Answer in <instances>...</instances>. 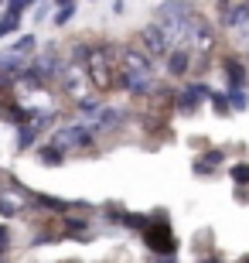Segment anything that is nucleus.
Listing matches in <instances>:
<instances>
[{
  "mask_svg": "<svg viewBox=\"0 0 249 263\" xmlns=\"http://www.w3.org/2000/svg\"><path fill=\"white\" fill-rule=\"evenodd\" d=\"M174 45H184V48L191 51V55H198V59H215V55L222 51V31L215 28L212 14L195 10L191 17L181 24V31H178Z\"/></svg>",
  "mask_w": 249,
  "mask_h": 263,
  "instance_id": "f257e3e1",
  "label": "nucleus"
},
{
  "mask_svg": "<svg viewBox=\"0 0 249 263\" xmlns=\"http://www.w3.org/2000/svg\"><path fill=\"white\" fill-rule=\"evenodd\" d=\"M116 59H120V45H113L106 38L92 41V51H89V62H86V79L96 96H106V92L116 89V72H120Z\"/></svg>",
  "mask_w": 249,
  "mask_h": 263,
  "instance_id": "f03ea898",
  "label": "nucleus"
},
{
  "mask_svg": "<svg viewBox=\"0 0 249 263\" xmlns=\"http://www.w3.org/2000/svg\"><path fill=\"white\" fill-rule=\"evenodd\" d=\"M45 140H48L51 147H58L65 157H99V140H96V134L89 130V123H82V120L58 123Z\"/></svg>",
  "mask_w": 249,
  "mask_h": 263,
  "instance_id": "7ed1b4c3",
  "label": "nucleus"
},
{
  "mask_svg": "<svg viewBox=\"0 0 249 263\" xmlns=\"http://www.w3.org/2000/svg\"><path fill=\"white\" fill-rule=\"evenodd\" d=\"M150 212V226H147V233L140 236V243L150 256H178L181 253V239L174 233V222H171V212L164 209V205H154L147 209Z\"/></svg>",
  "mask_w": 249,
  "mask_h": 263,
  "instance_id": "20e7f679",
  "label": "nucleus"
},
{
  "mask_svg": "<svg viewBox=\"0 0 249 263\" xmlns=\"http://www.w3.org/2000/svg\"><path fill=\"white\" fill-rule=\"evenodd\" d=\"M82 123H89V130L96 134V140H120L126 130H133V106L103 103V106L89 120H82Z\"/></svg>",
  "mask_w": 249,
  "mask_h": 263,
  "instance_id": "39448f33",
  "label": "nucleus"
},
{
  "mask_svg": "<svg viewBox=\"0 0 249 263\" xmlns=\"http://www.w3.org/2000/svg\"><path fill=\"white\" fill-rule=\"evenodd\" d=\"M212 82L208 79H188L178 86V103H174V117L178 120H195L201 109L208 106Z\"/></svg>",
  "mask_w": 249,
  "mask_h": 263,
  "instance_id": "423d86ee",
  "label": "nucleus"
},
{
  "mask_svg": "<svg viewBox=\"0 0 249 263\" xmlns=\"http://www.w3.org/2000/svg\"><path fill=\"white\" fill-rule=\"evenodd\" d=\"M215 72H219L222 89H249V65L242 59V51L236 48H222L215 55Z\"/></svg>",
  "mask_w": 249,
  "mask_h": 263,
  "instance_id": "0eeeda50",
  "label": "nucleus"
},
{
  "mask_svg": "<svg viewBox=\"0 0 249 263\" xmlns=\"http://www.w3.org/2000/svg\"><path fill=\"white\" fill-rule=\"evenodd\" d=\"M133 41H137V48L144 51V55H150V59L157 62V65H161L164 55H167V51L174 48V38L161 28V24H157V21H147L144 28H140V31L133 34Z\"/></svg>",
  "mask_w": 249,
  "mask_h": 263,
  "instance_id": "6e6552de",
  "label": "nucleus"
},
{
  "mask_svg": "<svg viewBox=\"0 0 249 263\" xmlns=\"http://www.w3.org/2000/svg\"><path fill=\"white\" fill-rule=\"evenodd\" d=\"M195 10H198V7H195L191 0H161V4L154 7V17H150V21H157V24H161V28L171 34V38H178L181 24L191 17Z\"/></svg>",
  "mask_w": 249,
  "mask_h": 263,
  "instance_id": "1a4fd4ad",
  "label": "nucleus"
},
{
  "mask_svg": "<svg viewBox=\"0 0 249 263\" xmlns=\"http://www.w3.org/2000/svg\"><path fill=\"white\" fill-rule=\"evenodd\" d=\"M58 226H62V236H65V243H96V239H99L96 215L65 212L62 219H58Z\"/></svg>",
  "mask_w": 249,
  "mask_h": 263,
  "instance_id": "9d476101",
  "label": "nucleus"
},
{
  "mask_svg": "<svg viewBox=\"0 0 249 263\" xmlns=\"http://www.w3.org/2000/svg\"><path fill=\"white\" fill-rule=\"evenodd\" d=\"M161 76L167 79V82H178V86L188 82V79H191V51L184 48V45H174L161 62Z\"/></svg>",
  "mask_w": 249,
  "mask_h": 263,
  "instance_id": "9b49d317",
  "label": "nucleus"
},
{
  "mask_svg": "<svg viewBox=\"0 0 249 263\" xmlns=\"http://www.w3.org/2000/svg\"><path fill=\"white\" fill-rule=\"evenodd\" d=\"M126 209L120 198H109V202H103L96 209V222H99V229H123V219H126Z\"/></svg>",
  "mask_w": 249,
  "mask_h": 263,
  "instance_id": "f8f14e48",
  "label": "nucleus"
},
{
  "mask_svg": "<svg viewBox=\"0 0 249 263\" xmlns=\"http://www.w3.org/2000/svg\"><path fill=\"white\" fill-rule=\"evenodd\" d=\"M45 137H41V130L34 127V123H24V127H14V154L17 157H24V154H31L34 147L41 144Z\"/></svg>",
  "mask_w": 249,
  "mask_h": 263,
  "instance_id": "ddd939ff",
  "label": "nucleus"
},
{
  "mask_svg": "<svg viewBox=\"0 0 249 263\" xmlns=\"http://www.w3.org/2000/svg\"><path fill=\"white\" fill-rule=\"evenodd\" d=\"M89 51H92V41H86V38H72L65 48H62V59H65L72 68H82V72H86Z\"/></svg>",
  "mask_w": 249,
  "mask_h": 263,
  "instance_id": "4468645a",
  "label": "nucleus"
},
{
  "mask_svg": "<svg viewBox=\"0 0 249 263\" xmlns=\"http://www.w3.org/2000/svg\"><path fill=\"white\" fill-rule=\"evenodd\" d=\"M4 51H10V55H21V59H34L41 51V41L34 31H21V34H14V41H10Z\"/></svg>",
  "mask_w": 249,
  "mask_h": 263,
  "instance_id": "2eb2a0df",
  "label": "nucleus"
},
{
  "mask_svg": "<svg viewBox=\"0 0 249 263\" xmlns=\"http://www.w3.org/2000/svg\"><path fill=\"white\" fill-rule=\"evenodd\" d=\"M31 154H34V161H38L41 167H62L68 161L65 154H62V151H58V147H51L48 140H41L38 147H34V151H31Z\"/></svg>",
  "mask_w": 249,
  "mask_h": 263,
  "instance_id": "dca6fc26",
  "label": "nucleus"
},
{
  "mask_svg": "<svg viewBox=\"0 0 249 263\" xmlns=\"http://www.w3.org/2000/svg\"><path fill=\"white\" fill-rule=\"evenodd\" d=\"M188 246H191V256H205V253H212V250H219V246H215V233H212L208 226L198 229V233L188 239Z\"/></svg>",
  "mask_w": 249,
  "mask_h": 263,
  "instance_id": "f3484780",
  "label": "nucleus"
},
{
  "mask_svg": "<svg viewBox=\"0 0 249 263\" xmlns=\"http://www.w3.org/2000/svg\"><path fill=\"white\" fill-rule=\"evenodd\" d=\"M208 109H212L219 120H229V117H232L229 96H225V89H222V86H212V92H208Z\"/></svg>",
  "mask_w": 249,
  "mask_h": 263,
  "instance_id": "a211bd4d",
  "label": "nucleus"
},
{
  "mask_svg": "<svg viewBox=\"0 0 249 263\" xmlns=\"http://www.w3.org/2000/svg\"><path fill=\"white\" fill-rule=\"evenodd\" d=\"M147 226H150V212H133V209H130L126 219H123V233H130V236L140 239V236L147 233Z\"/></svg>",
  "mask_w": 249,
  "mask_h": 263,
  "instance_id": "6ab92c4d",
  "label": "nucleus"
},
{
  "mask_svg": "<svg viewBox=\"0 0 249 263\" xmlns=\"http://www.w3.org/2000/svg\"><path fill=\"white\" fill-rule=\"evenodd\" d=\"M191 175L198 178V181H215V178H222L225 171H222V167H215V164H208L201 154H195L191 157Z\"/></svg>",
  "mask_w": 249,
  "mask_h": 263,
  "instance_id": "aec40b11",
  "label": "nucleus"
},
{
  "mask_svg": "<svg viewBox=\"0 0 249 263\" xmlns=\"http://www.w3.org/2000/svg\"><path fill=\"white\" fill-rule=\"evenodd\" d=\"M225 175H229L232 185H242L249 188V157H239V161H229V167H225Z\"/></svg>",
  "mask_w": 249,
  "mask_h": 263,
  "instance_id": "412c9836",
  "label": "nucleus"
},
{
  "mask_svg": "<svg viewBox=\"0 0 249 263\" xmlns=\"http://www.w3.org/2000/svg\"><path fill=\"white\" fill-rule=\"evenodd\" d=\"M24 28V17L21 14H10V10H0V38H14Z\"/></svg>",
  "mask_w": 249,
  "mask_h": 263,
  "instance_id": "4be33fe9",
  "label": "nucleus"
},
{
  "mask_svg": "<svg viewBox=\"0 0 249 263\" xmlns=\"http://www.w3.org/2000/svg\"><path fill=\"white\" fill-rule=\"evenodd\" d=\"M225 96H229V106H232V117L236 113H246L249 109V89H225Z\"/></svg>",
  "mask_w": 249,
  "mask_h": 263,
  "instance_id": "5701e85b",
  "label": "nucleus"
},
{
  "mask_svg": "<svg viewBox=\"0 0 249 263\" xmlns=\"http://www.w3.org/2000/svg\"><path fill=\"white\" fill-rule=\"evenodd\" d=\"M75 10H79V4H68V7H55V14H51V28H65V24H72Z\"/></svg>",
  "mask_w": 249,
  "mask_h": 263,
  "instance_id": "b1692460",
  "label": "nucleus"
},
{
  "mask_svg": "<svg viewBox=\"0 0 249 263\" xmlns=\"http://www.w3.org/2000/svg\"><path fill=\"white\" fill-rule=\"evenodd\" d=\"M38 4H41V0H7V4H4V10H10V14H21V17H24V14H28V10H34Z\"/></svg>",
  "mask_w": 249,
  "mask_h": 263,
  "instance_id": "393cba45",
  "label": "nucleus"
},
{
  "mask_svg": "<svg viewBox=\"0 0 249 263\" xmlns=\"http://www.w3.org/2000/svg\"><path fill=\"white\" fill-rule=\"evenodd\" d=\"M48 10H55V7H51V4H38V7L31 10V21H34V24H45V21H51Z\"/></svg>",
  "mask_w": 249,
  "mask_h": 263,
  "instance_id": "a878e982",
  "label": "nucleus"
},
{
  "mask_svg": "<svg viewBox=\"0 0 249 263\" xmlns=\"http://www.w3.org/2000/svg\"><path fill=\"white\" fill-rule=\"evenodd\" d=\"M191 263H229V260L222 256V250H212V253H205V256H195Z\"/></svg>",
  "mask_w": 249,
  "mask_h": 263,
  "instance_id": "bb28decb",
  "label": "nucleus"
},
{
  "mask_svg": "<svg viewBox=\"0 0 249 263\" xmlns=\"http://www.w3.org/2000/svg\"><path fill=\"white\" fill-rule=\"evenodd\" d=\"M232 202H236V205H249V188L232 185Z\"/></svg>",
  "mask_w": 249,
  "mask_h": 263,
  "instance_id": "cd10ccee",
  "label": "nucleus"
},
{
  "mask_svg": "<svg viewBox=\"0 0 249 263\" xmlns=\"http://www.w3.org/2000/svg\"><path fill=\"white\" fill-rule=\"evenodd\" d=\"M188 144H191V147H195V154H198V151H205V147H212V140H208V137H191Z\"/></svg>",
  "mask_w": 249,
  "mask_h": 263,
  "instance_id": "c85d7f7f",
  "label": "nucleus"
},
{
  "mask_svg": "<svg viewBox=\"0 0 249 263\" xmlns=\"http://www.w3.org/2000/svg\"><path fill=\"white\" fill-rule=\"evenodd\" d=\"M113 14L120 17V14H126V7H123V0H113Z\"/></svg>",
  "mask_w": 249,
  "mask_h": 263,
  "instance_id": "c756f323",
  "label": "nucleus"
},
{
  "mask_svg": "<svg viewBox=\"0 0 249 263\" xmlns=\"http://www.w3.org/2000/svg\"><path fill=\"white\" fill-rule=\"evenodd\" d=\"M68 4H79V0H51V7H68Z\"/></svg>",
  "mask_w": 249,
  "mask_h": 263,
  "instance_id": "7c9ffc66",
  "label": "nucleus"
},
{
  "mask_svg": "<svg viewBox=\"0 0 249 263\" xmlns=\"http://www.w3.org/2000/svg\"><path fill=\"white\" fill-rule=\"evenodd\" d=\"M232 263H249V253H242V256H239V260H232Z\"/></svg>",
  "mask_w": 249,
  "mask_h": 263,
  "instance_id": "2f4dec72",
  "label": "nucleus"
},
{
  "mask_svg": "<svg viewBox=\"0 0 249 263\" xmlns=\"http://www.w3.org/2000/svg\"><path fill=\"white\" fill-rule=\"evenodd\" d=\"M0 263H14V256H4V253H0Z\"/></svg>",
  "mask_w": 249,
  "mask_h": 263,
  "instance_id": "473e14b6",
  "label": "nucleus"
},
{
  "mask_svg": "<svg viewBox=\"0 0 249 263\" xmlns=\"http://www.w3.org/2000/svg\"><path fill=\"white\" fill-rule=\"evenodd\" d=\"M242 59H246V65H249V48H246V51H242Z\"/></svg>",
  "mask_w": 249,
  "mask_h": 263,
  "instance_id": "72a5a7b5",
  "label": "nucleus"
},
{
  "mask_svg": "<svg viewBox=\"0 0 249 263\" xmlns=\"http://www.w3.org/2000/svg\"><path fill=\"white\" fill-rule=\"evenodd\" d=\"M4 4H7V0H0V10H4Z\"/></svg>",
  "mask_w": 249,
  "mask_h": 263,
  "instance_id": "f704fd0d",
  "label": "nucleus"
}]
</instances>
